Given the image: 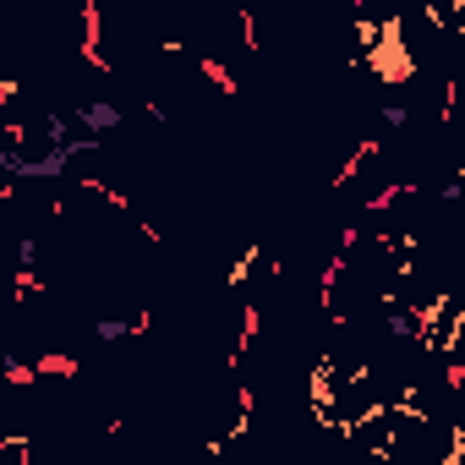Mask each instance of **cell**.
Masks as SVG:
<instances>
[{"mask_svg": "<svg viewBox=\"0 0 465 465\" xmlns=\"http://www.w3.org/2000/svg\"><path fill=\"white\" fill-rule=\"evenodd\" d=\"M460 449L465 443H460L454 427H438V421H421V416L400 411V421H394V432H389L378 460L383 465H449Z\"/></svg>", "mask_w": 465, "mask_h": 465, "instance_id": "1", "label": "cell"}, {"mask_svg": "<svg viewBox=\"0 0 465 465\" xmlns=\"http://www.w3.org/2000/svg\"><path fill=\"white\" fill-rule=\"evenodd\" d=\"M12 164L17 170H55L61 164V137L55 126H34V132H17V148H12Z\"/></svg>", "mask_w": 465, "mask_h": 465, "instance_id": "2", "label": "cell"}, {"mask_svg": "<svg viewBox=\"0 0 465 465\" xmlns=\"http://www.w3.org/2000/svg\"><path fill=\"white\" fill-rule=\"evenodd\" d=\"M0 285H28V242L0 213Z\"/></svg>", "mask_w": 465, "mask_h": 465, "instance_id": "3", "label": "cell"}, {"mask_svg": "<svg viewBox=\"0 0 465 465\" xmlns=\"http://www.w3.org/2000/svg\"><path fill=\"white\" fill-rule=\"evenodd\" d=\"M394 421H400V411H372V416H361L356 427H345V438L361 449V454H383V443H389V432H394Z\"/></svg>", "mask_w": 465, "mask_h": 465, "instance_id": "4", "label": "cell"}, {"mask_svg": "<svg viewBox=\"0 0 465 465\" xmlns=\"http://www.w3.org/2000/svg\"><path fill=\"white\" fill-rule=\"evenodd\" d=\"M0 465H28V449L23 443H0Z\"/></svg>", "mask_w": 465, "mask_h": 465, "instance_id": "5", "label": "cell"}, {"mask_svg": "<svg viewBox=\"0 0 465 465\" xmlns=\"http://www.w3.org/2000/svg\"><path fill=\"white\" fill-rule=\"evenodd\" d=\"M12 181H17V164H12V159H0V197L12 192Z\"/></svg>", "mask_w": 465, "mask_h": 465, "instance_id": "6", "label": "cell"}]
</instances>
